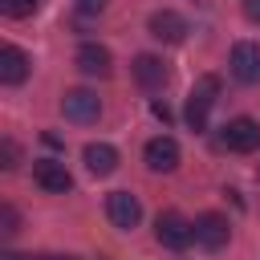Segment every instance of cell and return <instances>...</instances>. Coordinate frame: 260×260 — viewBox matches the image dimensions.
<instances>
[{"mask_svg": "<svg viewBox=\"0 0 260 260\" xmlns=\"http://www.w3.org/2000/svg\"><path fill=\"white\" fill-rule=\"evenodd\" d=\"M215 98H219V77H215V73H203V77L191 85V93H187V110H183V118H187V126H191L195 134L207 130V114H211Z\"/></svg>", "mask_w": 260, "mask_h": 260, "instance_id": "1", "label": "cell"}, {"mask_svg": "<svg viewBox=\"0 0 260 260\" xmlns=\"http://www.w3.org/2000/svg\"><path fill=\"white\" fill-rule=\"evenodd\" d=\"M154 240H158L162 248H171V252H183V248L195 240V228H191L179 211H158V219H154Z\"/></svg>", "mask_w": 260, "mask_h": 260, "instance_id": "2", "label": "cell"}, {"mask_svg": "<svg viewBox=\"0 0 260 260\" xmlns=\"http://www.w3.org/2000/svg\"><path fill=\"white\" fill-rule=\"evenodd\" d=\"M61 114H65L69 122H77V126H93V122L102 118V102H98L93 89H65Z\"/></svg>", "mask_w": 260, "mask_h": 260, "instance_id": "3", "label": "cell"}, {"mask_svg": "<svg viewBox=\"0 0 260 260\" xmlns=\"http://www.w3.org/2000/svg\"><path fill=\"white\" fill-rule=\"evenodd\" d=\"M219 138H223L228 150H236V154H252V150H260V122L248 118V114H240V118H232V122L223 126Z\"/></svg>", "mask_w": 260, "mask_h": 260, "instance_id": "4", "label": "cell"}, {"mask_svg": "<svg viewBox=\"0 0 260 260\" xmlns=\"http://www.w3.org/2000/svg\"><path fill=\"white\" fill-rule=\"evenodd\" d=\"M32 183L49 195H65L73 187V175L61 158H32Z\"/></svg>", "mask_w": 260, "mask_h": 260, "instance_id": "5", "label": "cell"}, {"mask_svg": "<svg viewBox=\"0 0 260 260\" xmlns=\"http://www.w3.org/2000/svg\"><path fill=\"white\" fill-rule=\"evenodd\" d=\"M106 215H110L114 228L134 232L138 219H142V203H138V195H130V191H110V195H106Z\"/></svg>", "mask_w": 260, "mask_h": 260, "instance_id": "6", "label": "cell"}, {"mask_svg": "<svg viewBox=\"0 0 260 260\" xmlns=\"http://www.w3.org/2000/svg\"><path fill=\"white\" fill-rule=\"evenodd\" d=\"M195 244L199 248H207V252H219L228 240H232V228H228V219L219 215V211H203V215H195Z\"/></svg>", "mask_w": 260, "mask_h": 260, "instance_id": "7", "label": "cell"}, {"mask_svg": "<svg viewBox=\"0 0 260 260\" xmlns=\"http://www.w3.org/2000/svg\"><path fill=\"white\" fill-rule=\"evenodd\" d=\"M228 69H232L236 81L256 85V81H260V45H252V41H236V45H232V57H228Z\"/></svg>", "mask_w": 260, "mask_h": 260, "instance_id": "8", "label": "cell"}, {"mask_svg": "<svg viewBox=\"0 0 260 260\" xmlns=\"http://www.w3.org/2000/svg\"><path fill=\"white\" fill-rule=\"evenodd\" d=\"M146 28H150V37L154 41H162V45H183L187 41V20L175 12V8H158V12H150V20H146Z\"/></svg>", "mask_w": 260, "mask_h": 260, "instance_id": "9", "label": "cell"}, {"mask_svg": "<svg viewBox=\"0 0 260 260\" xmlns=\"http://www.w3.org/2000/svg\"><path fill=\"white\" fill-rule=\"evenodd\" d=\"M142 158H146V167H150L154 175H171V171L179 167V142H175L171 134H158V138L146 142Z\"/></svg>", "mask_w": 260, "mask_h": 260, "instance_id": "10", "label": "cell"}, {"mask_svg": "<svg viewBox=\"0 0 260 260\" xmlns=\"http://www.w3.org/2000/svg\"><path fill=\"white\" fill-rule=\"evenodd\" d=\"M73 65H77L85 77H110V69H114V57H110V49H106V45H98V41H85V45H77V57H73Z\"/></svg>", "mask_w": 260, "mask_h": 260, "instance_id": "11", "label": "cell"}, {"mask_svg": "<svg viewBox=\"0 0 260 260\" xmlns=\"http://www.w3.org/2000/svg\"><path fill=\"white\" fill-rule=\"evenodd\" d=\"M32 69V57L20 45H0V81L4 85H20Z\"/></svg>", "mask_w": 260, "mask_h": 260, "instance_id": "12", "label": "cell"}, {"mask_svg": "<svg viewBox=\"0 0 260 260\" xmlns=\"http://www.w3.org/2000/svg\"><path fill=\"white\" fill-rule=\"evenodd\" d=\"M130 69H134V81H138L142 89H162L167 77H171L167 65H162V57H154V53H138Z\"/></svg>", "mask_w": 260, "mask_h": 260, "instance_id": "13", "label": "cell"}, {"mask_svg": "<svg viewBox=\"0 0 260 260\" xmlns=\"http://www.w3.org/2000/svg\"><path fill=\"white\" fill-rule=\"evenodd\" d=\"M81 158H85V167H89V175H114L118 171V150L110 146V142H89L85 150H81Z\"/></svg>", "mask_w": 260, "mask_h": 260, "instance_id": "14", "label": "cell"}, {"mask_svg": "<svg viewBox=\"0 0 260 260\" xmlns=\"http://www.w3.org/2000/svg\"><path fill=\"white\" fill-rule=\"evenodd\" d=\"M37 4H41V0H0L4 16H12V20H20V16H32V12H37Z\"/></svg>", "mask_w": 260, "mask_h": 260, "instance_id": "15", "label": "cell"}, {"mask_svg": "<svg viewBox=\"0 0 260 260\" xmlns=\"http://www.w3.org/2000/svg\"><path fill=\"white\" fill-rule=\"evenodd\" d=\"M20 232V215L12 203H0V236H16Z\"/></svg>", "mask_w": 260, "mask_h": 260, "instance_id": "16", "label": "cell"}, {"mask_svg": "<svg viewBox=\"0 0 260 260\" xmlns=\"http://www.w3.org/2000/svg\"><path fill=\"white\" fill-rule=\"evenodd\" d=\"M16 162H20V146H16L12 138H4V142H0V167H4V171H12Z\"/></svg>", "mask_w": 260, "mask_h": 260, "instance_id": "17", "label": "cell"}, {"mask_svg": "<svg viewBox=\"0 0 260 260\" xmlns=\"http://www.w3.org/2000/svg\"><path fill=\"white\" fill-rule=\"evenodd\" d=\"M73 4H77V12H85V16H93V12L106 8V0H73Z\"/></svg>", "mask_w": 260, "mask_h": 260, "instance_id": "18", "label": "cell"}, {"mask_svg": "<svg viewBox=\"0 0 260 260\" xmlns=\"http://www.w3.org/2000/svg\"><path fill=\"white\" fill-rule=\"evenodd\" d=\"M150 114H154V118H158L162 126L171 122V110H167V102H150Z\"/></svg>", "mask_w": 260, "mask_h": 260, "instance_id": "19", "label": "cell"}, {"mask_svg": "<svg viewBox=\"0 0 260 260\" xmlns=\"http://www.w3.org/2000/svg\"><path fill=\"white\" fill-rule=\"evenodd\" d=\"M244 16H248L252 24H260V0H244Z\"/></svg>", "mask_w": 260, "mask_h": 260, "instance_id": "20", "label": "cell"}, {"mask_svg": "<svg viewBox=\"0 0 260 260\" xmlns=\"http://www.w3.org/2000/svg\"><path fill=\"white\" fill-rule=\"evenodd\" d=\"M0 260H45V256H12V252H4Z\"/></svg>", "mask_w": 260, "mask_h": 260, "instance_id": "21", "label": "cell"}, {"mask_svg": "<svg viewBox=\"0 0 260 260\" xmlns=\"http://www.w3.org/2000/svg\"><path fill=\"white\" fill-rule=\"evenodd\" d=\"M57 260H81V256H57Z\"/></svg>", "mask_w": 260, "mask_h": 260, "instance_id": "22", "label": "cell"}, {"mask_svg": "<svg viewBox=\"0 0 260 260\" xmlns=\"http://www.w3.org/2000/svg\"><path fill=\"white\" fill-rule=\"evenodd\" d=\"M256 175H260V167H256Z\"/></svg>", "mask_w": 260, "mask_h": 260, "instance_id": "23", "label": "cell"}]
</instances>
